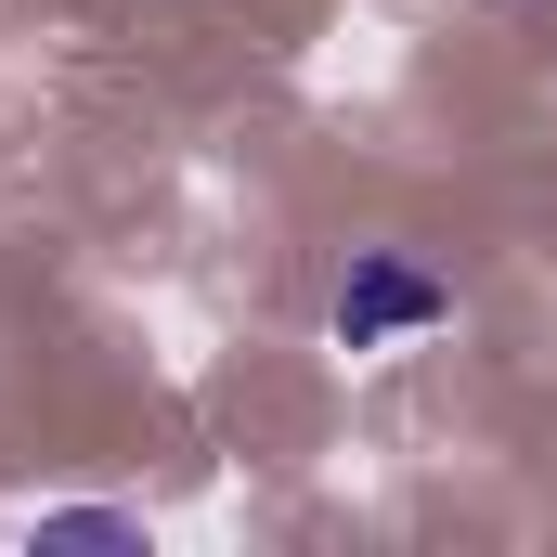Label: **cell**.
<instances>
[{
    "label": "cell",
    "mask_w": 557,
    "mask_h": 557,
    "mask_svg": "<svg viewBox=\"0 0 557 557\" xmlns=\"http://www.w3.org/2000/svg\"><path fill=\"white\" fill-rule=\"evenodd\" d=\"M26 545H143L131 506H52V519H26Z\"/></svg>",
    "instance_id": "cell-2"
},
{
    "label": "cell",
    "mask_w": 557,
    "mask_h": 557,
    "mask_svg": "<svg viewBox=\"0 0 557 557\" xmlns=\"http://www.w3.org/2000/svg\"><path fill=\"white\" fill-rule=\"evenodd\" d=\"M441 311H454V285L428 273L416 247H350V273H337V298H324L337 350H403V337H428Z\"/></svg>",
    "instance_id": "cell-1"
}]
</instances>
